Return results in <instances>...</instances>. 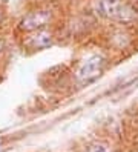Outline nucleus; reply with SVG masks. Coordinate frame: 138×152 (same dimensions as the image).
<instances>
[{
    "mask_svg": "<svg viewBox=\"0 0 138 152\" xmlns=\"http://www.w3.org/2000/svg\"><path fill=\"white\" fill-rule=\"evenodd\" d=\"M97 11L101 17L117 22H131L135 19V11L123 0H100L97 3Z\"/></svg>",
    "mask_w": 138,
    "mask_h": 152,
    "instance_id": "obj_1",
    "label": "nucleus"
},
{
    "mask_svg": "<svg viewBox=\"0 0 138 152\" xmlns=\"http://www.w3.org/2000/svg\"><path fill=\"white\" fill-rule=\"evenodd\" d=\"M103 66H104V58L103 57L98 56V54L91 56L89 58H86L78 66L77 72H75V78L78 80L80 83H88V82L97 78L101 74Z\"/></svg>",
    "mask_w": 138,
    "mask_h": 152,
    "instance_id": "obj_2",
    "label": "nucleus"
},
{
    "mask_svg": "<svg viewBox=\"0 0 138 152\" xmlns=\"http://www.w3.org/2000/svg\"><path fill=\"white\" fill-rule=\"evenodd\" d=\"M51 17H52V14L48 10H40V11L29 12L28 15H25L22 19L20 29L22 31H28V32L39 31V29H42L43 26H46L51 22Z\"/></svg>",
    "mask_w": 138,
    "mask_h": 152,
    "instance_id": "obj_3",
    "label": "nucleus"
},
{
    "mask_svg": "<svg viewBox=\"0 0 138 152\" xmlns=\"http://www.w3.org/2000/svg\"><path fill=\"white\" fill-rule=\"evenodd\" d=\"M34 34H31L29 37L26 39V42H25V45L29 49H46V48H49L51 45H52V40H54V37H52V34L49 32V31H42V29H39V31H32Z\"/></svg>",
    "mask_w": 138,
    "mask_h": 152,
    "instance_id": "obj_4",
    "label": "nucleus"
},
{
    "mask_svg": "<svg viewBox=\"0 0 138 152\" xmlns=\"http://www.w3.org/2000/svg\"><path fill=\"white\" fill-rule=\"evenodd\" d=\"M88 152H112V149H110L109 145H106V143H92V145L88 148Z\"/></svg>",
    "mask_w": 138,
    "mask_h": 152,
    "instance_id": "obj_5",
    "label": "nucleus"
},
{
    "mask_svg": "<svg viewBox=\"0 0 138 152\" xmlns=\"http://www.w3.org/2000/svg\"><path fill=\"white\" fill-rule=\"evenodd\" d=\"M0 148H2V141H0Z\"/></svg>",
    "mask_w": 138,
    "mask_h": 152,
    "instance_id": "obj_6",
    "label": "nucleus"
}]
</instances>
